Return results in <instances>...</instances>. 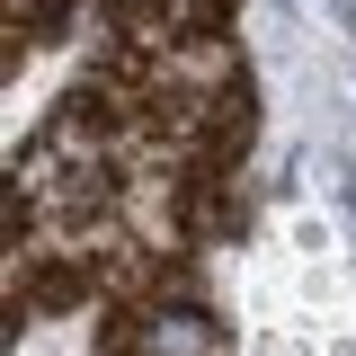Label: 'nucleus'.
I'll list each match as a JSON object with an SVG mask.
<instances>
[{
	"label": "nucleus",
	"mask_w": 356,
	"mask_h": 356,
	"mask_svg": "<svg viewBox=\"0 0 356 356\" xmlns=\"http://www.w3.org/2000/svg\"><path fill=\"white\" fill-rule=\"evenodd\" d=\"M143 348L152 356H222V330L205 321V312H152Z\"/></svg>",
	"instance_id": "obj_1"
},
{
	"label": "nucleus",
	"mask_w": 356,
	"mask_h": 356,
	"mask_svg": "<svg viewBox=\"0 0 356 356\" xmlns=\"http://www.w3.org/2000/svg\"><path fill=\"white\" fill-rule=\"evenodd\" d=\"M330 18H339V27H348V36H356V0H330Z\"/></svg>",
	"instance_id": "obj_2"
}]
</instances>
